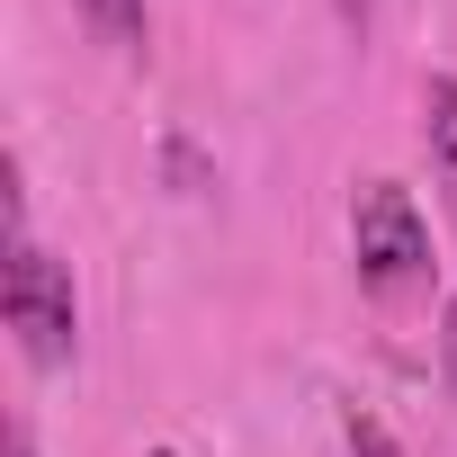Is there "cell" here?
Listing matches in <instances>:
<instances>
[{
	"label": "cell",
	"instance_id": "6da1fadb",
	"mask_svg": "<svg viewBox=\"0 0 457 457\" xmlns=\"http://www.w3.org/2000/svg\"><path fill=\"white\" fill-rule=\"evenodd\" d=\"M0 314H10L28 368H72V350H81V296H72V270L37 234H10V261H0Z\"/></svg>",
	"mask_w": 457,
	"mask_h": 457
},
{
	"label": "cell",
	"instance_id": "7a4b0ae2",
	"mask_svg": "<svg viewBox=\"0 0 457 457\" xmlns=\"http://www.w3.org/2000/svg\"><path fill=\"white\" fill-rule=\"evenodd\" d=\"M350 261H359L368 296L430 287V224H421L412 188H395V179H359L350 188Z\"/></svg>",
	"mask_w": 457,
	"mask_h": 457
},
{
	"label": "cell",
	"instance_id": "3957f363",
	"mask_svg": "<svg viewBox=\"0 0 457 457\" xmlns=\"http://www.w3.org/2000/svg\"><path fill=\"white\" fill-rule=\"evenodd\" d=\"M421 153H430L439 206H448V224H457V72H430V81H421Z\"/></svg>",
	"mask_w": 457,
	"mask_h": 457
},
{
	"label": "cell",
	"instance_id": "277c9868",
	"mask_svg": "<svg viewBox=\"0 0 457 457\" xmlns=\"http://www.w3.org/2000/svg\"><path fill=\"white\" fill-rule=\"evenodd\" d=\"M81 10V28L99 37V46H117V54H144L153 46V0H72Z\"/></svg>",
	"mask_w": 457,
	"mask_h": 457
},
{
	"label": "cell",
	"instance_id": "5b68a950",
	"mask_svg": "<svg viewBox=\"0 0 457 457\" xmlns=\"http://www.w3.org/2000/svg\"><path fill=\"white\" fill-rule=\"evenodd\" d=\"M341 439H350V457H403V439H395L377 412H359V403L341 412Z\"/></svg>",
	"mask_w": 457,
	"mask_h": 457
},
{
	"label": "cell",
	"instance_id": "8992f818",
	"mask_svg": "<svg viewBox=\"0 0 457 457\" xmlns=\"http://www.w3.org/2000/svg\"><path fill=\"white\" fill-rule=\"evenodd\" d=\"M439 377H448V395H457V296L439 305Z\"/></svg>",
	"mask_w": 457,
	"mask_h": 457
},
{
	"label": "cell",
	"instance_id": "52a82bcc",
	"mask_svg": "<svg viewBox=\"0 0 457 457\" xmlns=\"http://www.w3.org/2000/svg\"><path fill=\"white\" fill-rule=\"evenodd\" d=\"M332 10H341V28H350V37H368V10H377V0H332Z\"/></svg>",
	"mask_w": 457,
	"mask_h": 457
},
{
	"label": "cell",
	"instance_id": "ba28073f",
	"mask_svg": "<svg viewBox=\"0 0 457 457\" xmlns=\"http://www.w3.org/2000/svg\"><path fill=\"white\" fill-rule=\"evenodd\" d=\"M10 457H37V430H28V421L10 430Z\"/></svg>",
	"mask_w": 457,
	"mask_h": 457
},
{
	"label": "cell",
	"instance_id": "9c48e42d",
	"mask_svg": "<svg viewBox=\"0 0 457 457\" xmlns=\"http://www.w3.org/2000/svg\"><path fill=\"white\" fill-rule=\"evenodd\" d=\"M153 457H170V448H153Z\"/></svg>",
	"mask_w": 457,
	"mask_h": 457
}]
</instances>
